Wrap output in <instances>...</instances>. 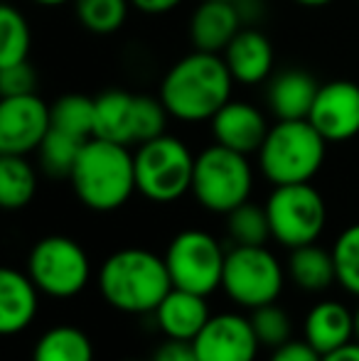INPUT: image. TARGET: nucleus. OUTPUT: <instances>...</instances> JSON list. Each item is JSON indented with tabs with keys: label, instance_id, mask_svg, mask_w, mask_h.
<instances>
[{
	"label": "nucleus",
	"instance_id": "nucleus-12",
	"mask_svg": "<svg viewBox=\"0 0 359 361\" xmlns=\"http://www.w3.org/2000/svg\"><path fill=\"white\" fill-rule=\"evenodd\" d=\"M192 347L200 361H256L261 344L249 317L221 312L209 317Z\"/></svg>",
	"mask_w": 359,
	"mask_h": 361
},
{
	"label": "nucleus",
	"instance_id": "nucleus-32",
	"mask_svg": "<svg viewBox=\"0 0 359 361\" xmlns=\"http://www.w3.org/2000/svg\"><path fill=\"white\" fill-rule=\"evenodd\" d=\"M168 118H173V116L168 114L160 96L135 94V133H138V145L145 143V140L158 138V135H165Z\"/></svg>",
	"mask_w": 359,
	"mask_h": 361
},
{
	"label": "nucleus",
	"instance_id": "nucleus-8",
	"mask_svg": "<svg viewBox=\"0 0 359 361\" xmlns=\"http://www.w3.org/2000/svg\"><path fill=\"white\" fill-rule=\"evenodd\" d=\"M271 238L286 248L317 243L327 224V207L322 195L310 185H278L266 200Z\"/></svg>",
	"mask_w": 359,
	"mask_h": 361
},
{
	"label": "nucleus",
	"instance_id": "nucleus-4",
	"mask_svg": "<svg viewBox=\"0 0 359 361\" xmlns=\"http://www.w3.org/2000/svg\"><path fill=\"white\" fill-rule=\"evenodd\" d=\"M327 140L308 118L276 121L259 147V170L273 187L310 182L325 162Z\"/></svg>",
	"mask_w": 359,
	"mask_h": 361
},
{
	"label": "nucleus",
	"instance_id": "nucleus-34",
	"mask_svg": "<svg viewBox=\"0 0 359 361\" xmlns=\"http://www.w3.org/2000/svg\"><path fill=\"white\" fill-rule=\"evenodd\" d=\"M269 361H322V354H317L305 339H303V342L291 339V342L283 344V347L273 349Z\"/></svg>",
	"mask_w": 359,
	"mask_h": 361
},
{
	"label": "nucleus",
	"instance_id": "nucleus-19",
	"mask_svg": "<svg viewBox=\"0 0 359 361\" xmlns=\"http://www.w3.org/2000/svg\"><path fill=\"white\" fill-rule=\"evenodd\" d=\"M39 288L28 273L15 268L0 271V332L5 337L20 334L37 317Z\"/></svg>",
	"mask_w": 359,
	"mask_h": 361
},
{
	"label": "nucleus",
	"instance_id": "nucleus-10",
	"mask_svg": "<svg viewBox=\"0 0 359 361\" xmlns=\"http://www.w3.org/2000/svg\"><path fill=\"white\" fill-rule=\"evenodd\" d=\"M163 258L168 263L173 288L200 295H212L221 288L226 251L212 233L202 228H185L170 241Z\"/></svg>",
	"mask_w": 359,
	"mask_h": 361
},
{
	"label": "nucleus",
	"instance_id": "nucleus-29",
	"mask_svg": "<svg viewBox=\"0 0 359 361\" xmlns=\"http://www.w3.org/2000/svg\"><path fill=\"white\" fill-rule=\"evenodd\" d=\"M128 8L130 0H74V13L82 27L94 35H111L123 27Z\"/></svg>",
	"mask_w": 359,
	"mask_h": 361
},
{
	"label": "nucleus",
	"instance_id": "nucleus-43",
	"mask_svg": "<svg viewBox=\"0 0 359 361\" xmlns=\"http://www.w3.org/2000/svg\"><path fill=\"white\" fill-rule=\"evenodd\" d=\"M130 361H135V359H130Z\"/></svg>",
	"mask_w": 359,
	"mask_h": 361
},
{
	"label": "nucleus",
	"instance_id": "nucleus-30",
	"mask_svg": "<svg viewBox=\"0 0 359 361\" xmlns=\"http://www.w3.org/2000/svg\"><path fill=\"white\" fill-rule=\"evenodd\" d=\"M332 258H335L340 288L359 298V224L347 226L337 236L335 246H332Z\"/></svg>",
	"mask_w": 359,
	"mask_h": 361
},
{
	"label": "nucleus",
	"instance_id": "nucleus-1",
	"mask_svg": "<svg viewBox=\"0 0 359 361\" xmlns=\"http://www.w3.org/2000/svg\"><path fill=\"white\" fill-rule=\"evenodd\" d=\"M234 84L221 54L195 49L165 72L158 96L173 118L182 123H205L229 104Z\"/></svg>",
	"mask_w": 359,
	"mask_h": 361
},
{
	"label": "nucleus",
	"instance_id": "nucleus-9",
	"mask_svg": "<svg viewBox=\"0 0 359 361\" xmlns=\"http://www.w3.org/2000/svg\"><path fill=\"white\" fill-rule=\"evenodd\" d=\"M28 276L49 298L67 300L87 288L91 263L82 243L69 236H47L28 256Z\"/></svg>",
	"mask_w": 359,
	"mask_h": 361
},
{
	"label": "nucleus",
	"instance_id": "nucleus-17",
	"mask_svg": "<svg viewBox=\"0 0 359 361\" xmlns=\"http://www.w3.org/2000/svg\"><path fill=\"white\" fill-rule=\"evenodd\" d=\"M303 339L322 357L355 342V312L337 300H320L305 314Z\"/></svg>",
	"mask_w": 359,
	"mask_h": 361
},
{
	"label": "nucleus",
	"instance_id": "nucleus-18",
	"mask_svg": "<svg viewBox=\"0 0 359 361\" xmlns=\"http://www.w3.org/2000/svg\"><path fill=\"white\" fill-rule=\"evenodd\" d=\"M153 314L160 332L168 339H180V342H195V337L212 317L207 307V295L182 288L170 290Z\"/></svg>",
	"mask_w": 359,
	"mask_h": 361
},
{
	"label": "nucleus",
	"instance_id": "nucleus-2",
	"mask_svg": "<svg viewBox=\"0 0 359 361\" xmlns=\"http://www.w3.org/2000/svg\"><path fill=\"white\" fill-rule=\"evenodd\" d=\"M99 290L114 310L126 314L155 312L173 290L168 263L148 248H121L99 271Z\"/></svg>",
	"mask_w": 359,
	"mask_h": 361
},
{
	"label": "nucleus",
	"instance_id": "nucleus-27",
	"mask_svg": "<svg viewBox=\"0 0 359 361\" xmlns=\"http://www.w3.org/2000/svg\"><path fill=\"white\" fill-rule=\"evenodd\" d=\"M30 42H32V35L25 15L13 5H3L0 8V67L28 62Z\"/></svg>",
	"mask_w": 359,
	"mask_h": 361
},
{
	"label": "nucleus",
	"instance_id": "nucleus-13",
	"mask_svg": "<svg viewBox=\"0 0 359 361\" xmlns=\"http://www.w3.org/2000/svg\"><path fill=\"white\" fill-rule=\"evenodd\" d=\"M308 121L327 143L355 138L359 133V86L347 79L320 84Z\"/></svg>",
	"mask_w": 359,
	"mask_h": 361
},
{
	"label": "nucleus",
	"instance_id": "nucleus-40",
	"mask_svg": "<svg viewBox=\"0 0 359 361\" xmlns=\"http://www.w3.org/2000/svg\"><path fill=\"white\" fill-rule=\"evenodd\" d=\"M32 3L42 5V8H57V5H64V3H74V0H32Z\"/></svg>",
	"mask_w": 359,
	"mask_h": 361
},
{
	"label": "nucleus",
	"instance_id": "nucleus-25",
	"mask_svg": "<svg viewBox=\"0 0 359 361\" xmlns=\"http://www.w3.org/2000/svg\"><path fill=\"white\" fill-rule=\"evenodd\" d=\"M49 111H52V128L77 135L82 140L94 138L96 99H89L84 94H64L49 106Z\"/></svg>",
	"mask_w": 359,
	"mask_h": 361
},
{
	"label": "nucleus",
	"instance_id": "nucleus-28",
	"mask_svg": "<svg viewBox=\"0 0 359 361\" xmlns=\"http://www.w3.org/2000/svg\"><path fill=\"white\" fill-rule=\"evenodd\" d=\"M87 140L77 138V135L62 133L57 128H49L47 138L42 140V145L37 147L39 162H42V170L49 177H69L79 160V152Z\"/></svg>",
	"mask_w": 359,
	"mask_h": 361
},
{
	"label": "nucleus",
	"instance_id": "nucleus-26",
	"mask_svg": "<svg viewBox=\"0 0 359 361\" xmlns=\"http://www.w3.org/2000/svg\"><path fill=\"white\" fill-rule=\"evenodd\" d=\"M226 233L234 246H266L271 238V224L266 214V204L244 202L226 214Z\"/></svg>",
	"mask_w": 359,
	"mask_h": 361
},
{
	"label": "nucleus",
	"instance_id": "nucleus-20",
	"mask_svg": "<svg viewBox=\"0 0 359 361\" xmlns=\"http://www.w3.org/2000/svg\"><path fill=\"white\" fill-rule=\"evenodd\" d=\"M320 84L303 69H286L269 79L266 104L278 121H303L310 116Z\"/></svg>",
	"mask_w": 359,
	"mask_h": 361
},
{
	"label": "nucleus",
	"instance_id": "nucleus-37",
	"mask_svg": "<svg viewBox=\"0 0 359 361\" xmlns=\"http://www.w3.org/2000/svg\"><path fill=\"white\" fill-rule=\"evenodd\" d=\"M236 10H239L244 25H251L264 15V0H236Z\"/></svg>",
	"mask_w": 359,
	"mask_h": 361
},
{
	"label": "nucleus",
	"instance_id": "nucleus-24",
	"mask_svg": "<svg viewBox=\"0 0 359 361\" xmlns=\"http://www.w3.org/2000/svg\"><path fill=\"white\" fill-rule=\"evenodd\" d=\"M37 192L35 167L25 155H0V204L3 209L15 212L32 202Z\"/></svg>",
	"mask_w": 359,
	"mask_h": 361
},
{
	"label": "nucleus",
	"instance_id": "nucleus-16",
	"mask_svg": "<svg viewBox=\"0 0 359 361\" xmlns=\"http://www.w3.org/2000/svg\"><path fill=\"white\" fill-rule=\"evenodd\" d=\"M221 57L236 84L244 86H256L271 79L273 62H276L271 39L256 27H241V32L221 52Z\"/></svg>",
	"mask_w": 359,
	"mask_h": 361
},
{
	"label": "nucleus",
	"instance_id": "nucleus-6",
	"mask_svg": "<svg viewBox=\"0 0 359 361\" xmlns=\"http://www.w3.org/2000/svg\"><path fill=\"white\" fill-rule=\"evenodd\" d=\"M135 187L150 202L170 204L192 192L195 155L175 135H158L145 140L133 152Z\"/></svg>",
	"mask_w": 359,
	"mask_h": 361
},
{
	"label": "nucleus",
	"instance_id": "nucleus-3",
	"mask_svg": "<svg viewBox=\"0 0 359 361\" xmlns=\"http://www.w3.org/2000/svg\"><path fill=\"white\" fill-rule=\"evenodd\" d=\"M74 195L94 212L121 209L130 200L135 187V157L128 145L89 138L84 143L72 175Z\"/></svg>",
	"mask_w": 359,
	"mask_h": 361
},
{
	"label": "nucleus",
	"instance_id": "nucleus-36",
	"mask_svg": "<svg viewBox=\"0 0 359 361\" xmlns=\"http://www.w3.org/2000/svg\"><path fill=\"white\" fill-rule=\"evenodd\" d=\"M180 3L182 0H130V5L145 15H165L178 8Z\"/></svg>",
	"mask_w": 359,
	"mask_h": 361
},
{
	"label": "nucleus",
	"instance_id": "nucleus-22",
	"mask_svg": "<svg viewBox=\"0 0 359 361\" xmlns=\"http://www.w3.org/2000/svg\"><path fill=\"white\" fill-rule=\"evenodd\" d=\"M286 273L303 293H325L332 283H337L332 251H325L317 243L293 248Z\"/></svg>",
	"mask_w": 359,
	"mask_h": 361
},
{
	"label": "nucleus",
	"instance_id": "nucleus-7",
	"mask_svg": "<svg viewBox=\"0 0 359 361\" xmlns=\"http://www.w3.org/2000/svg\"><path fill=\"white\" fill-rule=\"evenodd\" d=\"M286 276V268L266 246H234L226 251L221 290L234 305L256 310L281 298Z\"/></svg>",
	"mask_w": 359,
	"mask_h": 361
},
{
	"label": "nucleus",
	"instance_id": "nucleus-38",
	"mask_svg": "<svg viewBox=\"0 0 359 361\" xmlns=\"http://www.w3.org/2000/svg\"><path fill=\"white\" fill-rule=\"evenodd\" d=\"M322 361H359V342L355 339V342H350V344H345V347L335 349V352L325 354Z\"/></svg>",
	"mask_w": 359,
	"mask_h": 361
},
{
	"label": "nucleus",
	"instance_id": "nucleus-21",
	"mask_svg": "<svg viewBox=\"0 0 359 361\" xmlns=\"http://www.w3.org/2000/svg\"><path fill=\"white\" fill-rule=\"evenodd\" d=\"M94 138L111 140L118 145H138L135 133V94L111 89L96 96Z\"/></svg>",
	"mask_w": 359,
	"mask_h": 361
},
{
	"label": "nucleus",
	"instance_id": "nucleus-14",
	"mask_svg": "<svg viewBox=\"0 0 359 361\" xmlns=\"http://www.w3.org/2000/svg\"><path fill=\"white\" fill-rule=\"evenodd\" d=\"M209 126L214 143L231 147L236 152H244V155L259 152V147L264 145L271 128L264 111H259L254 104L234 99L217 111V116L209 121Z\"/></svg>",
	"mask_w": 359,
	"mask_h": 361
},
{
	"label": "nucleus",
	"instance_id": "nucleus-31",
	"mask_svg": "<svg viewBox=\"0 0 359 361\" xmlns=\"http://www.w3.org/2000/svg\"><path fill=\"white\" fill-rule=\"evenodd\" d=\"M249 319H251V327H254L256 339H259L261 347L278 349L291 342V334H293L291 317H288L286 310L278 307L276 302L261 305V307L251 310Z\"/></svg>",
	"mask_w": 359,
	"mask_h": 361
},
{
	"label": "nucleus",
	"instance_id": "nucleus-11",
	"mask_svg": "<svg viewBox=\"0 0 359 361\" xmlns=\"http://www.w3.org/2000/svg\"><path fill=\"white\" fill-rule=\"evenodd\" d=\"M52 128V111L37 94L3 96L0 101V155L37 150Z\"/></svg>",
	"mask_w": 359,
	"mask_h": 361
},
{
	"label": "nucleus",
	"instance_id": "nucleus-41",
	"mask_svg": "<svg viewBox=\"0 0 359 361\" xmlns=\"http://www.w3.org/2000/svg\"><path fill=\"white\" fill-rule=\"evenodd\" d=\"M355 339L359 342V307L355 310Z\"/></svg>",
	"mask_w": 359,
	"mask_h": 361
},
{
	"label": "nucleus",
	"instance_id": "nucleus-15",
	"mask_svg": "<svg viewBox=\"0 0 359 361\" xmlns=\"http://www.w3.org/2000/svg\"><path fill=\"white\" fill-rule=\"evenodd\" d=\"M241 27H244V20L236 10V3L202 0L190 18V42L202 52L221 54L241 32Z\"/></svg>",
	"mask_w": 359,
	"mask_h": 361
},
{
	"label": "nucleus",
	"instance_id": "nucleus-35",
	"mask_svg": "<svg viewBox=\"0 0 359 361\" xmlns=\"http://www.w3.org/2000/svg\"><path fill=\"white\" fill-rule=\"evenodd\" d=\"M150 361H200L197 352L192 347V342H180V339H168L165 344H160L158 352L153 354Z\"/></svg>",
	"mask_w": 359,
	"mask_h": 361
},
{
	"label": "nucleus",
	"instance_id": "nucleus-33",
	"mask_svg": "<svg viewBox=\"0 0 359 361\" xmlns=\"http://www.w3.org/2000/svg\"><path fill=\"white\" fill-rule=\"evenodd\" d=\"M35 86H37V76H35V69L28 62L0 67V94L3 96L35 94Z\"/></svg>",
	"mask_w": 359,
	"mask_h": 361
},
{
	"label": "nucleus",
	"instance_id": "nucleus-23",
	"mask_svg": "<svg viewBox=\"0 0 359 361\" xmlns=\"http://www.w3.org/2000/svg\"><path fill=\"white\" fill-rule=\"evenodd\" d=\"M32 361H94V344L74 324H57L37 339Z\"/></svg>",
	"mask_w": 359,
	"mask_h": 361
},
{
	"label": "nucleus",
	"instance_id": "nucleus-5",
	"mask_svg": "<svg viewBox=\"0 0 359 361\" xmlns=\"http://www.w3.org/2000/svg\"><path fill=\"white\" fill-rule=\"evenodd\" d=\"M254 190V170L249 155L219 143L205 147L195 157L192 195L212 214H229L249 202Z\"/></svg>",
	"mask_w": 359,
	"mask_h": 361
},
{
	"label": "nucleus",
	"instance_id": "nucleus-39",
	"mask_svg": "<svg viewBox=\"0 0 359 361\" xmlns=\"http://www.w3.org/2000/svg\"><path fill=\"white\" fill-rule=\"evenodd\" d=\"M293 3L303 5V8H325V5L335 3V0H293Z\"/></svg>",
	"mask_w": 359,
	"mask_h": 361
},
{
	"label": "nucleus",
	"instance_id": "nucleus-42",
	"mask_svg": "<svg viewBox=\"0 0 359 361\" xmlns=\"http://www.w3.org/2000/svg\"><path fill=\"white\" fill-rule=\"evenodd\" d=\"M226 3H236V0H226Z\"/></svg>",
	"mask_w": 359,
	"mask_h": 361
}]
</instances>
